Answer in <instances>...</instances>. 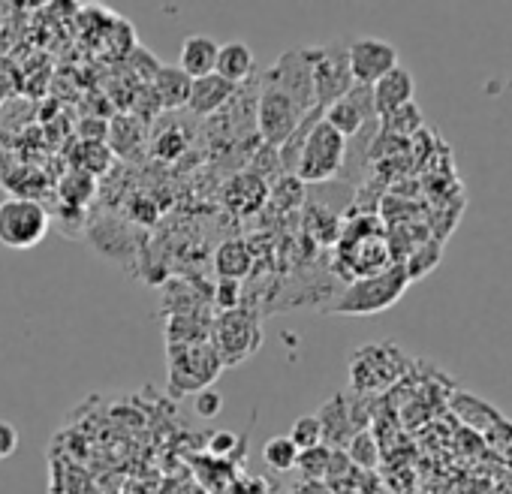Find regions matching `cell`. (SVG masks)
<instances>
[{
    "instance_id": "1",
    "label": "cell",
    "mask_w": 512,
    "mask_h": 494,
    "mask_svg": "<svg viewBox=\"0 0 512 494\" xmlns=\"http://www.w3.org/2000/svg\"><path fill=\"white\" fill-rule=\"evenodd\" d=\"M392 266L389 226L377 214H359L341 223L335 247V275L347 284L371 278Z\"/></svg>"
},
{
    "instance_id": "2",
    "label": "cell",
    "mask_w": 512,
    "mask_h": 494,
    "mask_svg": "<svg viewBox=\"0 0 512 494\" xmlns=\"http://www.w3.org/2000/svg\"><path fill=\"white\" fill-rule=\"evenodd\" d=\"M410 287L407 269L404 263H392L389 269L353 281L347 284V290L335 299V305L329 308V314H341V317H374L389 311Z\"/></svg>"
},
{
    "instance_id": "3",
    "label": "cell",
    "mask_w": 512,
    "mask_h": 494,
    "mask_svg": "<svg viewBox=\"0 0 512 494\" xmlns=\"http://www.w3.org/2000/svg\"><path fill=\"white\" fill-rule=\"evenodd\" d=\"M410 371V356L395 341L365 344L350 356V386L356 395H380Z\"/></svg>"
},
{
    "instance_id": "4",
    "label": "cell",
    "mask_w": 512,
    "mask_h": 494,
    "mask_svg": "<svg viewBox=\"0 0 512 494\" xmlns=\"http://www.w3.org/2000/svg\"><path fill=\"white\" fill-rule=\"evenodd\" d=\"M344 163H347V139L320 118L302 145V154L296 163V178L302 184H323V181L338 178Z\"/></svg>"
},
{
    "instance_id": "5",
    "label": "cell",
    "mask_w": 512,
    "mask_h": 494,
    "mask_svg": "<svg viewBox=\"0 0 512 494\" xmlns=\"http://www.w3.org/2000/svg\"><path fill=\"white\" fill-rule=\"evenodd\" d=\"M260 344H263L260 320H256V314L247 311L244 305L220 314L211 323V347L223 368H235V365L247 362L256 350H260Z\"/></svg>"
},
{
    "instance_id": "6",
    "label": "cell",
    "mask_w": 512,
    "mask_h": 494,
    "mask_svg": "<svg viewBox=\"0 0 512 494\" xmlns=\"http://www.w3.org/2000/svg\"><path fill=\"white\" fill-rule=\"evenodd\" d=\"M166 362H169V392L175 398L211 389V383L223 371L211 341L187 344V347H169L166 350Z\"/></svg>"
},
{
    "instance_id": "7",
    "label": "cell",
    "mask_w": 512,
    "mask_h": 494,
    "mask_svg": "<svg viewBox=\"0 0 512 494\" xmlns=\"http://www.w3.org/2000/svg\"><path fill=\"white\" fill-rule=\"evenodd\" d=\"M52 229L49 208L40 199L10 196L0 202V244L10 251H31Z\"/></svg>"
},
{
    "instance_id": "8",
    "label": "cell",
    "mask_w": 512,
    "mask_h": 494,
    "mask_svg": "<svg viewBox=\"0 0 512 494\" xmlns=\"http://www.w3.org/2000/svg\"><path fill=\"white\" fill-rule=\"evenodd\" d=\"M305 115L311 112H305L290 94L263 82L260 100H256V127H260L263 145L281 148L293 136V130L305 121Z\"/></svg>"
},
{
    "instance_id": "9",
    "label": "cell",
    "mask_w": 512,
    "mask_h": 494,
    "mask_svg": "<svg viewBox=\"0 0 512 494\" xmlns=\"http://www.w3.org/2000/svg\"><path fill=\"white\" fill-rule=\"evenodd\" d=\"M353 85L356 82L350 73L347 46H341V43L317 46V58H314V103H317V109L326 112L332 103L347 97L353 91Z\"/></svg>"
},
{
    "instance_id": "10",
    "label": "cell",
    "mask_w": 512,
    "mask_h": 494,
    "mask_svg": "<svg viewBox=\"0 0 512 494\" xmlns=\"http://www.w3.org/2000/svg\"><path fill=\"white\" fill-rule=\"evenodd\" d=\"M314 58H317V49L314 46L284 52L275 61V67L266 73V85L281 88L305 112H314L317 109V103H314Z\"/></svg>"
},
{
    "instance_id": "11",
    "label": "cell",
    "mask_w": 512,
    "mask_h": 494,
    "mask_svg": "<svg viewBox=\"0 0 512 494\" xmlns=\"http://www.w3.org/2000/svg\"><path fill=\"white\" fill-rule=\"evenodd\" d=\"M365 398L362 395H344L338 392L335 398H329L323 404V410L317 413L320 419V428H323V443L329 449H341L347 446L359 431H368V416L365 413Z\"/></svg>"
},
{
    "instance_id": "12",
    "label": "cell",
    "mask_w": 512,
    "mask_h": 494,
    "mask_svg": "<svg viewBox=\"0 0 512 494\" xmlns=\"http://www.w3.org/2000/svg\"><path fill=\"white\" fill-rule=\"evenodd\" d=\"M347 58H350L353 82L362 88L377 85L386 73H392L398 67V49L386 40H377V37H365V40L350 43Z\"/></svg>"
},
{
    "instance_id": "13",
    "label": "cell",
    "mask_w": 512,
    "mask_h": 494,
    "mask_svg": "<svg viewBox=\"0 0 512 494\" xmlns=\"http://www.w3.org/2000/svg\"><path fill=\"white\" fill-rule=\"evenodd\" d=\"M323 121L329 127H335L347 142L356 139L365 127L377 124V112H374V100H371V88L353 85V91L347 97H341L338 103H332L323 112Z\"/></svg>"
},
{
    "instance_id": "14",
    "label": "cell",
    "mask_w": 512,
    "mask_h": 494,
    "mask_svg": "<svg viewBox=\"0 0 512 494\" xmlns=\"http://www.w3.org/2000/svg\"><path fill=\"white\" fill-rule=\"evenodd\" d=\"M413 94H416V82H413V73L407 67H395L392 73H386L377 85H371V100H374V112H377V121L410 106L413 103Z\"/></svg>"
},
{
    "instance_id": "15",
    "label": "cell",
    "mask_w": 512,
    "mask_h": 494,
    "mask_svg": "<svg viewBox=\"0 0 512 494\" xmlns=\"http://www.w3.org/2000/svg\"><path fill=\"white\" fill-rule=\"evenodd\" d=\"M235 94V85H229L226 79H220L217 73L211 76H202V79H193V88H190V100H187V109L193 115H214L220 112Z\"/></svg>"
},
{
    "instance_id": "16",
    "label": "cell",
    "mask_w": 512,
    "mask_h": 494,
    "mask_svg": "<svg viewBox=\"0 0 512 494\" xmlns=\"http://www.w3.org/2000/svg\"><path fill=\"white\" fill-rule=\"evenodd\" d=\"M160 109H184L187 100H190V88H193V79L181 70V67H166L160 64L157 76L148 82Z\"/></svg>"
},
{
    "instance_id": "17",
    "label": "cell",
    "mask_w": 512,
    "mask_h": 494,
    "mask_svg": "<svg viewBox=\"0 0 512 494\" xmlns=\"http://www.w3.org/2000/svg\"><path fill=\"white\" fill-rule=\"evenodd\" d=\"M449 407L455 410V416H461L464 425H470L479 434H488L497 422H503V413L494 410L488 401L476 398L473 392H455L452 401H449Z\"/></svg>"
},
{
    "instance_id": "18",
    "label": "cell",
    "mask_w": 512,
    "mask_h": 494,
    "mask_svg": "<svg viewBox=\"0 0 512 494\" xmlns=\"http://www.w3.org/2000/svg\"><path fill=\"white\" fill-rule=\"evenodd\" d=\"M214 272L220 281H244L250 272H253V254H250V247L238 238L232 241H223L217 247V254H214Z\"/></svg>"
},
{
    "instance_id": "19",
    "label": "cell",
    "mask_w": 512,
    "mask_h": 494,
    "mask_svg": "<svg viewBox=\"0 0 512 494\" xmlns=\"http://www.w3.org/2000/svg\"><path fill=\"white\" fill-rule=\"evenodd\" d=\"M217 52H220V46L211 37H187L184 46H181V64L178 67L190 79L211 76L214 73V64H217Z\"/></svg>"
},
{
    "instance_id": "20",
    "label": "cell",
    "mask_w": 512,
    "mask_h": 494,
    "mask_svg": "<svg viewBox=\"0 0 512 494\" xmlns=\"http://www.w3.org/2000/svg\"><path fill=\"white\" fill-rule=\"evenodd\" d=\"M226 205L235 208V211H253L260 208L266 199H269V184L263 178H256L253 172H244V175H235L229 184H226Z\"/></svg>"
},
{
    "instance_id": "21",
    "label": "cell",
    "mask_w": 512,
    "mask_h": 494,
    "mask_svg": "<svg viewBox=\"0 0 512 494\" xmlns=\"http://www.w3.org/2000/svg\"><path fill=\"white\" fill-rule=\"evenodd\" d=\"M214 73L220 79H226L229 85H235V88L241 82H247L250 73H253V52H250V46H244V43H226V46H220Z\"/></svg>"
},
{
    "instance_id": "22",
    "label": "cell",
    "mask_w": 512,
    "mask_h": 494,
    "mask_svg": "<svg viewBox=\"0 0 512 494\" xmlns=\"http://www.w3.org/2000/svg\"><path fill=\"white\" fill-rule=\"evenodd\" d=\"M202 341H211V323L205 320V314L169 317V323H166L169 347H187V344H202Z\"/></svg>"
},
{
    "instance_id": "23",
    "label": "cell",
    "mask_w": 512,
    "mask_h": 494,
    "mask_svg": "<svg viewBox=\"0 0 512 494\" xmlns=\"http://www.w3.org/2000/svg\"><path fill=\"white\" fill-rule=\"evenodd\" d=\"M58 193H61V199H64L70 208H82V205H88V202L94 199V193H97V178H91V175L82 172V169H70V172L61 178V184H58Z\"/></svg>"
},
{
    "instance_id": "24",
    "label": "cell",
    "mask_w": 512,
    "mask_h": 494,
    "mask_svg": "<svg viewBox=\"0 0 512 494\" xmlns=\"http://www.w3.org/2000/svg\"><path fill=\"white\" fill-rule=\"evenodd\" d=\"M109 142L118 154L139 151L145 142V124L139 118H115V124L109 127Z\"/></svg>"
},
{
    "instance_id": "25",
    "label": "cell",
    "mask_w": 512,
    "mask_h": 494,
    "mask_svg": "<svg viewBox=\"0 0 512 494\" xmlns=\"http://www.w3.org/2000/svg\"><path fill=\"white\" fill-rule=\"evenodd\" d=\"M440 254H443L440 251V241H422L419 247H413V254L404 257V269H407L410 284L419 281V278H425L440 263Z\"/></svg>"
},
{
    "instance_id": "26",
    "label": "cell",
    "mask_w": 512,
    "mask_h": 494,
    "mask_svg": "<svg viewBox=\"0 0 512 494\" xmlns=\"http://www.w3.org/2000/svg\"><path fill=\"white\" fill-rule=\"evenodd\" d=\"M344 452H347L350 464L359 467V470H374L377 461H380V443H377V437H374L371 431H359V434L347 443Z\"/></svg>"
},
{
    "instance_id": "27",
    "label": "cell",
    "mask_w": 512,
    "mask_h": 494,
    "mask_svg": "<svg viewBox=\"0 0 512 494\" xmlns=\"http://www.w3.org/2000/svg\"><path fill=\"white\" fill-rule=\"evenodd\" d=\"M329 461H332V449H329L326 443H320V446H314V449L299 452L296 470L302 473V479H305V482H326Z\"/></svg>"
},
{
    "instance_id": "28",
    "label": "cell",
    "mask_w": 512,
    "mask_h": 494,
    "mask_svg": "<svg viewBox=\"0 0 512 494\" xmlns=\"http://www.w3.org/2000/svg\"><path fill=\"white\" fill-rule=\"evenodd\" d=\"M263 461L278 470V473H287V470H296V461H299V449L290 437H272L266 446H263Z\"/></svg>"
},
{
    "instance_id": "29",
    "label": "cell",
    "mask_w": 512,
    "mask_h": 494,
    "mask_svg": "<svg viewBox=\"0 0 512 494\" xmlns=\"http://www.w3.org/2000/svg\"><path fill=\"white\" fill-rule=\"evenodd\" d=\"M377 124H380V127H383V133H389V136H410V133H416V130H422V127H425L422 112H419V106H416V103H410V106H404V109H398V112H392V115L380 118Z\"/></svg>"
},
{
    "instance_id": "30",
    "label": "cell",
    "mask_w": 512,
    "mask_h": 494,
    "mask_svg": "<svg viewBox=\"0 0 512 494\" xmlns=\"http://www.w3.org/2000/svg\"><path fill=\"white\" fill-rule=\"evenodd\" d=\"M79 169L88 172L91 178H100L112 169V148L106 142H82V157Z\"/></svg>"
},
{
    "instance_id": "31",
    "label": "cell",
    "mask_w": 512,
    "mask_h": 494,
    "mask_svg": "<svg viewBox=\"0 0 512 494\" xmlns=\"http://www.w3.org/2000/svg\"><path fill=\"white\" fill-rule=\"evenodd\" d=\"M290 440L296 443L299 452L305 449H314L323 443V428H320V419L317 416H299L290 428Z\"/></svg>"
},
{
    "instance_id": "32",
    "label": "cell",
    "mask_w": 512,
    "mask_h": 494,
    "mask_svg": "<svg viewBox=\"0 0 512 494\" xmlns=\"http://www.w3.org/2000/svg\"><path fill=\"white\" fill-rule=\"evenodd\" d=\"M184 148H187V136H184V130H181L178 124H175L172 130L157 133L154 142H151V154H154L157 160H175Z\"/></svg>"
},
{
    "instance_id": "33",
    "label": "cell",
    "mask_w": 512,
    "mask_h": 494,
    "mask_svg": "<svg viewBox=\"0 0 512 494\" xmlns=\"http://www.w3.org/2000/svg\"><path fill=\"white\" fill-rule=\"evenodd\" d=\"M214 302H217L220 314L241 308V284L238 281H220L217 290H214Z\"/></svg>"
},
{
    "instance_id": "34",
    "label": "cell",
    "mask_w": 512,
    "mask_h": 494,
    "mask_svg": "<svg viewBox=\"0 0 512 494\" xmlns=\"http://www.w3.org/2000/svg\"><path fill=\"white\" fill-rule=\"evenodd\" d=\"M193 410H196V416H202V419H214V416H220V410H223V395L214 392V389H202V392H196V398H193Z\"/></svg>"
},
{
    "instance_id": "35",
    "label": "cell",
    "mask_w": 512,
    "mask_h": 494,
    "mask_svg": "<svg viewBox=\"0 0 512 494\" xmlns=\"http://www.w3.org/2000/svg\"><path fill=\"white\" fill-rule=\"evenodd\" d=\"M247 449V440L244 437H238V434H232V431H220V434H214L211 437V455H220V458H229V452L232 449Z\"/></svg>"
},
{
    "instance_id": "36",
    "label": "cell",
    "mask_w": 512,
    "mask_h": 494,
    "mask_svg": "<svg viewBox=\"0 0 512 494\" xmlns=\"http://www.w3.org/2000/svg\"><path fill=\"white\" fill-rule=\"evenodd\" d=\"M79 139L82 142H106L109 139V121L103 118H85L79 127Z\"/></svg>"
},
{
    "instance_id": "37",
    "label": "cell",
    "mask_w": 512,
    "mask_h": 494,
    "mask_svg": "<svg viewBox=\"0 0 512 494\" xmlns=\"http://www.w3.org/2000/svg\"><path fill=\"white\" fill-rule=\"evenodd\" d=\"M19 449V431L13 422L0 419V461H7Z\"/></svg>"
},
{
    "instance_id": "38",
    "label": "cell",
    "mask_w": 512,
    "mask_h": 494,
    "mask_svg": "<svg viewBox=\"0 0 512 494\" xmlns=\"http://www.w3.org/2000/svg\"><path fill=\"white\" fill-rule=\"evenodd\" d=\"M290 494H332V488L326 482H296Z\"/></svg>"
},
{
    "instance_id": "39",
    "label": "cell",
    "mask_w": 512,
    "mask_h": 494,
    "mask_svg": "<svg viewBox=\"0 0 512 494\" xmlns=\"http://www.w3.org/2000/svg\"><path fill=\"white\" fill-rule=\"evenodd\" d=\"M7 97H10V85H7L4 79H0V106L7 103Z\"/></svg>"
}]
</instances>
